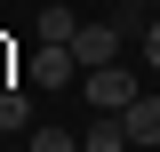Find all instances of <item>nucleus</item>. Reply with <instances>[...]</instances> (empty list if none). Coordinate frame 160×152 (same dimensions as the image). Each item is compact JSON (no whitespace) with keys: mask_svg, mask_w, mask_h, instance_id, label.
Segmentation results:
<instances>
[{"mask_svg":"<svg viewBox=\"0 0 160 152\" xmlns=\"http://www.w3.org/2000/svg\"><path fill=\"white\" fill-rule=\"evenodd\" d=\"M80 96H88L96 112H128V104L144 96V80L120 72V64H88V72H80Z\"/></svg>","mask_w":160,"mask_h":152,"instance_id":"1","label":"nucleus"},{"mask_svg":"<svg viewBox=\"0 0 160 152\" xmlns=\"http://www.w3.org/2000/svg\"><path fill=\"white\" fill-rule=\"evenodd\" d=\"M32 80H40V88H72V80H80V56L56 48V40H40V48H32Z\"/></svg>","mask_w":160,"mask_h":152,"instance_id":"2","label":"nucleus"},{"mask_svg":"<svg viewBox=\"0 0 160 152\" xmlns=\"http://www.w3.org/2000/svg\"><path fill=\"white\" fill-rule=\"evenodd\" d=\"M72 56H80V72H88V64H120V24H80Z\"/></svg>","mask_w":160,"mask_h":152,"instance_id":"3","label":"nucleus"},{"mask_svg":"<svg viewBox=\"0 0 160 152\" xmlns=\"http://www.w3.org/2000/svg\"><path fill=\"white\" fill-rule=\"evenodd\" d=\"M120 128H128V144H160V96H136L120 112Z\"/></svg>","mask_w":160,"mask_h":152,"instance_id":"4","label":"nucleus"},{"mask_svg":"<svg viewBox=\"0 0 160 152\" xmlns=\"http://www.w3.org/2000/svg\"><path fill=\"white\" fill-rule=\"evenodd\" d=\"M32 32H40V40H56V48H72V32H80V16L64 8V0H48V8L32 16Z\"/></svg>","mask_w":160,"mask_h":152,"instance_id":"5","label":"nucleus"},{"mask_svg":"<svg viewBox=\"0 0 160 152\" xmlns=\"http://www.w3.org/2000/svg\"><path fill=\"white\" fill-rule=\"evenodd\" d=\"M80 152H128V128H120V112H104L96 128L80 136Z\"/></svg>","mask_w":160,"mask_h":152,"instance_id":"6","label":"nucleus"},{"mask_svg":"<svg viewBox=\"0 0 160 152\" xmlns=\"http://www.w3.org/2000/svg\"><path fill=\"white\" fill-rule=\"evenodd\" d=\"M0 128L32 136V96H24V88H0Z\"/></svg>","mask_w":160,"mask_h":152,"instance_id":"7","label":"nucleus"},{"mask_svg":"<svg viewBox=\"0 0 160 152\" xmlns=\"http://www.w3.org/2000/svg\"><path fill=\"white\" fill-rule=\"evenodd\" d=\"M24 152H80V144H72V128H32Z\"/></svg>","mask_w":160,"mask_h":152,"instance_id":"8","label":"nucleus"},{"mask_svg":"<svg viewBox=\"0 0 160 152\" xmlns=\"http://www.w3.org/2000/svg\"><path fill=\"white\" fill-rule=\"evenodd\" d=\"M144 64L160 72V24H144Z\"/></svg>","mask_w":160,"mask_h":152,"instance_id":"9","label":"nucleus"},{"mask_svg":"<svg viewBox=\"0 0 160 152\" xmlns=\"http://www.w3.org/2000/svg\"><path fill=\"white\" fill-rule=\"evenodd\" d=\"M120 8H152V0H120Z\"/></svg>","mask_w":160,"mask_h":152,"instance_id":"10","label":"nucleus"}]
</instances>
